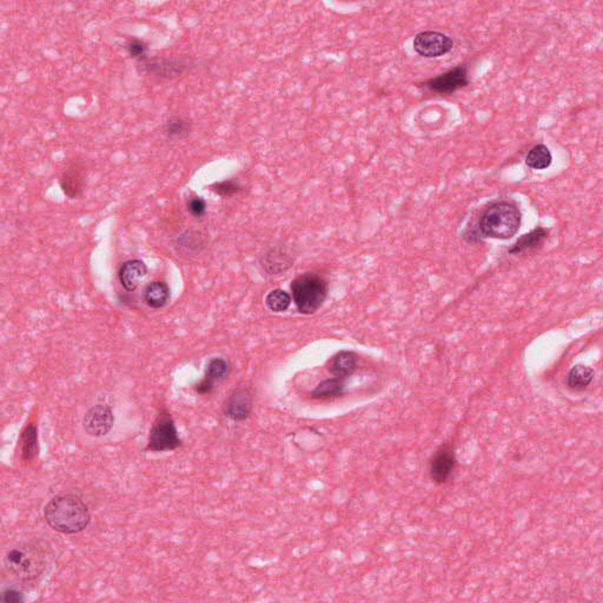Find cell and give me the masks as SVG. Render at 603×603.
I'll return each instance as SVG.
<instances>
[{
	"mask_svg": "<svg viewBox=\"0 0 603 603\" xmlns=\"http://www.w3.org/2000/svg\"><path fill=\"white\" fill-rule=\"evenodd\" d=\"M53 553L48 542L32 538L11 548L4 558L7 572L23 583L42 579L51 565Z\"/></svg>",
	"mask_w": 603,
	"mask_h": 603,
	"instance_id": "6da1fadb",
	"label": "cell"
},
{
	"mask_svg": "<svg viewBox=\"0 0 603 603\" xmlns=\"http://www.w3.org/2000/svg\"><path fill=\"white\" fill-rule=\"evenodd\" d=\"M44 516L53 531L65 535L82 533L91 522L87 504L71 494H62L51 499L46 504Z\"/></svg>",
	"mask_w": 603,
	"mask_h": 603,
	"instance_id": "7a4b0ae2",
	"label": "cell"
},
{
	"mask_svg": "<svg viewBox=\"0 0 603 603\" xmlns=\"http://www.w3.org/2000/svg\"><path fill=\"white\" fill-rule=\"evenodd\" d=\"M522 222L520 207L511 200H497L483 211L479 229L484 237L511 239L518 232Z\"/></svg>",
	"mask_w": 603,
	"mask_h": 603,
	"instance_id": "3957f363",
	"label": "cell"
},
{
	"mask_svg": "<svg viewBox=\"0 0 603 603\" xmlns=\"http://www.w3.org/2000/svg\"><path fill=\"white\" fill-rule=\"evenodd\" d=\"M293 300L300 314L311 315L325 303L327 283L317 273H304L291 283Z\"/></svg>",
	"mask_w": 603,
	"mask_h": 603,
	"instance_id": "277c9868",
	"label": "cell"
},
{
	"mask_svg": "<svg viewBox=\"0 0 603 603\" xmlns=\"http://www.w3.org/2000/svg\"><path fill=\"white\" fill-rule=\"evenodd\" d=\"M182 445L176 424L166 409L161 411L152 424L148 434L146 450L151 452H165L176 450Z\"/></svg>",
	"mask_w": 603,
	"mask_h": 603,
	"instance_id": "5b68a950",
	"label": "cell"
},
{
	"mask_svg": "<svg viewBox=\"0 0 603 603\" xmlns=\"http://www.w3.org/2000/svg\"><path fill=\"white\" fill-rule=\"evenodd\" d=\"M452 48V39L441 32H420L414 39L415 51L425 58H438L447 55Z\"/></svg>",
	"mask_w": 603,
	"mask_h": 603,
	"instance_id": "8992f818",
	"label": "cell"
},
{
	"mask_svg": "<svg viewBox=\"0 0 603 603\" xmlns=\"http://www.w3.org/2000/svg\"><path fill=\"white\" fill-rule=\"evenodd\" d=\"M254 407V395L246 386H238L224 401L223 411L227 418L234 422L249 418Z\"/></svg>",
	"mask_w": 603,
	"mask_h": 603,
	"instance_id": "52a82bcc",
	"label": "cell"
},
{
	"mask_svg": "<svg viewBox=\"0 0 603 603\" xmlns=\"http://www.w3.org/2000/svg\"><path fill=\"white\" fill-rule=\"evenodd\" d=\"M456 467V456L450 445H443L431 456L429 465L430 479L438 484H445L452 477Z\"/></svg>",
	"mask_w": 603,
	"mask_h": 603,
	"instance_id": "ba28073f",
	"label": "cell"
},
{
	"mask_svg": "<svg viewBox=\"0 0 603 603\" xmlns=\"http://www.w3.org/2000/svg\"><path fill=\"white\" fill-rule=\"evenodd\" d=\"M114 416L107 404H97L87 411L83 418V427L93 438H100L110 433L114 427Z\"/></svg>",
	"mask_w": 603,
	"mask_h": 603,
	"instance_id": "9c48e42d",
	"label": "cell"
},
{
	"mask_svg": "<svg viewBox=\"0 0 603 603\" xmlns=\"http://www.w3.org/2000/svg\"><path fill=\"white\" fill-rule=\"evenodd\" d=\"M469 84L467 66H457L448 72L428 80L424 87L438 93H452L467 87Z\"/></svg>",
	"mask_w": 603,
	"mask_h": 603,
	"instance_id": "30bf717a",
	"label": "cell"
},
{
	"mask_svg": "<svg viewBox=\"0 0 603 603\" xmlns=\"http://www.w3.org/2000/svg\"><path fill=\"white\" fill-rule=\"evenodd\" d=\"M230 363L223 357H214L207 363L204 379L195 386V390L200 395H207L214 390V384L228 379L230 374Z\"/></svg>",
	"mask_w": 603,
	"mask_h": 603,
	"instance_id": "8fae6325",
	"label": "cell"
},
{
	"mask_svg": "<svg viewBox=\"0 0 603 603\" xmlns=\"http://www.w3.org/2000/svg\"><path fill=\"white\" fill-rule=\"evenodd\" d=\"M146 273H148V268L144 262H141L139 259H131L121 266L118 277H119L121 286L129 293H132L138 288L141 279L146 276Z\"/></svg>",
	"mask_w": 603,
	"mask_h": 603,
	"instance_id": "7c38bea8",
	"label": "cell"
},
{
	"mask_svg": "<svg viewBox=\"0 0 603 603\" xmlns=\"http://www.w3.org/2000/svg\"><path fill=\"white\" fill-rule=\"evenodd\" d=\"M85 178H87V173L83 166L76 163L69 166L67 170H65V173H63L62 180H60V186L66 196L72 200L80 196L85 185Z\"/></svg>",
	"mask_w": 603,
	"mask_h": 603,
	"instance_id": "4fadbf2b",
	"label": "cell"
},
{
	"mask_svg": "<svg viewBox=\"0 0 603 603\" xmlns=\"http://www.w3.org/2000/svg\"><path fill=\"white\" fill-rule=\"evenodd\" d=\"M293 259L283 248H273L263 257L262 266L269 275H279L293 266Z\"/></svg>",
	"mask_w": 603,
	"mask_h": 603,
	"instance_id": "5bb4252c",
	"label": "cell"
},
{
	"mask_svg": "<svg viewBox=\"0 0 603 603\" xmlns=\"http://www.w3.org/2000/svg\"><path fill=\"white\" fill-rule=\"evenodd\" d=\"M357 362L359 357L355 352H339L331 359L329 370L335 377L343 379L356 371Z\"/></svg>",
	"mask_w": 603,
	"mask_h": 603,
	"instance_id": "9a60e30c",
	"label": "cell"
},
{
	"mask_svg": "<svg viewBox=\"0 0 603 603\" xmlns=\"http://www.w3.org/2000/svg\"><path fill=\"white\" fill-rule=\"evenodd\" d=\"M144 302L152 309L165 307L170 300V288L165 282H152L145 288Z\"/></svg>",
	"mask_w": 603,
	"mask_h": 603,
	"instance_id": "2e32d148",
	"label": "cell"
},
{
	"mask_svg": "<svg viewBox=\"0 0 603 603\" xmlns=\"http://www.w3.org/2000/svg\"><path fill=\"white\" fill-rule=\"evenodd\" d=\"M21 457L24 462H30L38 455V430L35 424H28L21 433Z\"/></svg>",
	"mask_w": 603,
	"mask_h": 603,
	"instance_id": "e0dca14e",
	"label": "cell"
},
{
	"mask_svg": "<svg viewBox=\"0 0 603 603\" xmlns=\"http://www.w3.org/2000/svg\"><path fill=\"white\" fill-rule=\"evenodd\" d=\"M548 237V230L542 227L531 230L529 234H526L522 237L517 239L516 243L509 249V252L517 255L521 252L527 251V250H533V249L538 248L543 244V241Z\"/></svg>",
	"mask_w": 603,
	"mask_h": 603,
	"instance_id": "ac0fdd59",
	"label": "cell"
},
{
	"mask_svg": "<svg viewBox=\"0 0 603 603\" xmlns=\"http://www.w3.org/2000/svg\"><path fill=\"white\" fill-rule=\"evenodd\" d=\"M344 393V383L342 379H329L320 383L310 393L313 400H327Z\"/></svg>",
	"mask_w": 603,
	"mask_h": 603,
	"instance_id": "d6986e66",
	"label": "cell"
},
{
	"mask_svg": "<svg viewBox=\"0 0 603 603\" xmlns=\"http://www.w3.org/2000/svg\"><path fill=\"white\" fill-rule=\"evenodd\" d=\"M594 370L590 366L577 364L572 366L567 376V384L572 390L586 389L590 383L593 382Z\"/></svg>",
	"mask_w": 603,
	"mask_h": 603,
	"instance_id": "ffe728a7",
	"label": "cell"
},
{
	"mask_svg": "<svg viewBox=\"0 0 603 603\" xmlns=\"http://www.w3.org/2000/svg\"><path fill=\"white\" fill-rule=\"evenodd\" d=\"M552 152L543 144L536 145L526 156V164L531 169L545 170L552 165Z\"/></svg>",
	"mask_w": 603,
	"mask_h": 603,
	"instance_id": "44dd1931",
	"label": "cell"
},
{
	"mask_svg": "<svg viewBox=\"0 0 603 603\" xmlns=\"http://www.w3.org/2000/svg\"><path fill=\"white\" fill-rule=\"evenodd\" d=\"M266 304L268 309L273 313H284L289 309L290 304H291V296L284 290H273L266 296Z\"/></svg>",
	"mask_w": 603,
	"mask_h": 603,
	"instance_id": "7402d4cb",
	"label": "cell"
},
{
	"mask_svg": "<svg viewBox=\"0 0 603 603\" xmlns=\"http://www.w3.org/2000/svg\"><path fill=\"white\" fill-rule=\"evenodd\" d=\"M189 131V123L180 117L171 118L164 126V134L170 138H176V137L180 138V137L188 135Z\"/></svg>",
	"mask_w": 603,
	"mask_h": 603,
	"instance_id": "603a6c76",
	"label": "cell"
},
{
	"mask_svg": "<svg viewBox=\"0 0 603 603\" xmlns=\"http://www.w3.org/2000/svg\"><path fill=\"white\" fill-rule=\"evenodd\" d=\"M211 189L214 190V192L219 196L232 197L237 195L238 192H241V186L236 180H228L214 184L211 186Z\"/></svg>",
	"mask_w": 603,
	"mask_h": 603,
	"instance_id": "cb8c5ba5",
	"label": "cell"
},
{
	"mask_svg": "<svg viewBox=\"0 0 603 603\" xmlns=\"http://www.w3.org/2000/svg\"><path fill=\"white\" fill-rule=\"evenodd\" d=\"M188 209H189V211L191 212L192 216L200 218L205 214V211H207V203H205L204 200H202L200 197H195V198H191V200H190L189 204H188Z\"/></svg>",
	"mask_w": 603,
	"mask_h": 603,
	"instance_id": "d4e9b609",
	"label": "cell"
},
{
	"mask_svg": "<svg viewBox=\"0 0 603 603\" xmlns=\"http://www.w3.org/2000/svg\"><path fill=\"white\" fill-rule=\"evenodd\" d=\"M126 50H128L129 55L134 57V58H141V57H144L148 48H146L144 43L137 40V39H134V40H130L128 43Z\"/></svg>",
	"mask_w": 603,
	"mask_h": 603,
	"instance_id": "484cf974",
	"label": "cell"
},
{
	"mask_svg": "<svg viewBox=\"0 0 603 603\" xmlns=\"http://www.w3.org/2000/svg\"><path fill=\"white\" fill-rule=\"evenodd\" d=\"M1 601L4 603H21L24 602V594L21 593V590L16 588H7L4 590L1 595Z\"/></svg>",
	"mask_w": 603,
	"mask_h": 603,
	"instance_id": "4316f807",
	"label": "cell"
}]
</instances>
